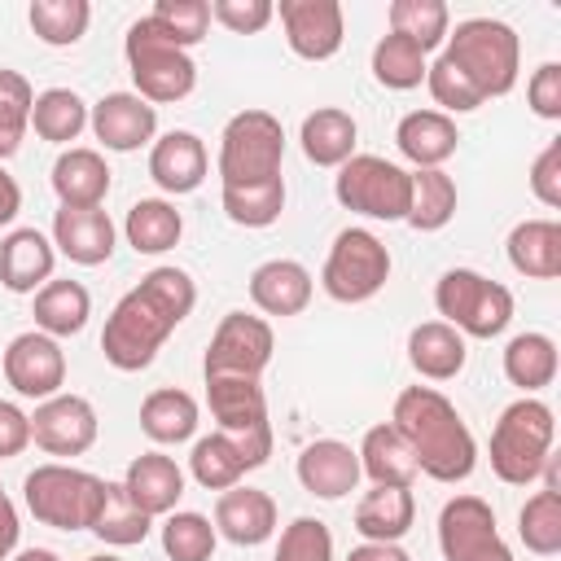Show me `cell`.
<instances>
[{
	"instance_id": "cell-45",
	"label": "cell",
	"mask_w": 561,
	"mask_h": 561,
	"mask_svg": "<svg viewBox=\"0 0 561 561\" xmlns=\"http://www.w3.org/2000/svg\"><path fill=\"white\" fill-rule=\"evenodd\" d=\"M31 105H35V92L26 83V75L0 66V158H13L26 127H31Z\"/></svg>"
},
{
	"instance_id": "cell-24",
	"label": "cell",
	"mask_w": 561,
	"mask_h": 561,
	"mask_svg": "<svg viewBox=\"0 0 561 561\" xmlns=\"http://www.w3.org/2000/svg\"><path fill=\"white\" fill-rule=\"evenodd\" d=\"M250 302L263 316H298L311 302V272L298 259H267L250 272Z\"/></svg>"
},
{
	"instance_id": "cell-20",
	"label": "cell",
	"mask_w": 561,
	"mask_h": 561,
	"mask_svg": "<svg viewBox=\"0 0 561 561\" xmlns=\"http://www.w3.org/2000/svg\"><path fill=\"white\" fill-rule=\"evenodd\" d=\"M53 245L70 263L96 267L114 254V224L101 206H61L53 215Z\"/></svg>"
},
{
	"instance_id": "cell-8",
	"label": "cell",
	"mask_w": 561,
	"mask_h": 561,
	"mask_svg": "<svg viewBox=\"0 0 561 561\" xmlns=\"http://www.w3.org/2000/svg\"><path fill=\"white\" fill-rule=\"evenodd\" d=\"M285 127L267 110H241L228 118L219 136V180L224 184H259L280 175Z\"/></svg>"
},
{
	"instance_id": "cell-35",
	"label": "cell",
	"mask_w": 561,
	"mask_h": 561,
	"mask_svg": "<svg viewBox=\"0 0 561 561\" xmlns=\"http://www.w3.org/2000/svg\"><path fill=\"white\" fill-rule=\"evenodd\" d=\"M180 232H184V219H180V210H175L171 202H162V197H140V202H131L127 224H123V237H127V245H131L136 254H167V250L180 241Z\"/></svg>"
},
{
	"instance_id": "cell-40",
	"label": "cell",
	"mask_w": 561,
	"mask_h": 561,
	"mask_svg": "<svg viewBox=\"0 0 561 561\" xmlns=\"http://www.w3.org/2000/svg\"><path fill=\"white\" fill-rule=\"evenodd\" d=\"M149 526H153V517L140 513V508L127 500L123 482H105V500H101V508H96L92 535H96L101 543H110V548H131V543H145Z\"/></svg>"
},
{
	"instance_id": "cell-21",
	"label": "cell",
	"mask_w": 561,
	"mask_h": 561,
	"mask_svg": "<svg viewBox=\"0 0 561 561\" xmlns=\"http://www.w3.org/2000/svg\"><path fill=\"white\" fill-rule=\"evenodd\" d=\"M123 491L140 513L167 517L184 495V469L162 451H140L123 473Z\"/></svg>"
},
{
	"instance_id": "cell-36",
	"label": "cell",
	"mask_w": 561,
	"mask_h": 561,
	"mask_svg": "<svg viewBox=\"0 0 561 561\" xmlns=\"http://www.w3.org/2000/svg\"><path fill=\"white\" fill-rule=\"evenodd\" d=\"M504 377L526 394L552 386V377H557V342L548 333H517L504 346Z\"/></svg>"
},
{
	"instance_id": "cell-14",
	"label": "cell",
	"mask_w": 561,
	"mask_h": 561,
	"mask_svg": "<svg viewBox=\"0 0 561 561\" xmlns=\"http://www.w3.org/2000/svg\"><path fill=\"white\" fill-rule=\"evenodd\" d=\"M4 381L22 394V399H53L61 394L66 386V355H61V342L31 329V333H18L4 351Z\"/></svg>"
},
{
	"instance_id": "cell-12",
	"label": "cell",
	"mask_w": 561,
	"mask_h": 561,
	"mask_svg": "<svg viewBox=\"0 0 561 561\" xmlns=\"http://www.w3.org/2000/svg\"><path fill=\"white\" fill-rule=\"evenodd\" d=\"M272 324L263 316L250 311H228L219 320V329L210 333L202 373L206 377H263V368L272 364Z\"/></svg>"
},
{
	"instance_id": "cell-11",
	"label": "cell",
	"mask_w": 561,
	"mask_h": 561,
	"mask_svg": "<svg viewBox=\"0 0 561 561\" xmlns=\"http://www.w3.org/2000/svg\"><path fill=\"white\" fill-rule=\"evenodd\" d=\"M206 399H210V416L219 421V434L237 438L254 456V465H267L272 421L259 377H206Z\"/></svg>"
},
{
	"instance_id": "cell-18",
	"label": "cell",
	"mask_w": 561,
	"mask_h": 561,
	"mask_svg": "<svg viewBox=\"0 0 561 561\" xmlns=\"http://www.w3.org/2000/svg\"><path fill=\"white\" fill-rule=\"evenodd\" d=\"M359 456L351 443L337 438H316L298 451V482L316 500H342L359 486Z\"/></svg>"
},
{
	"instance_id": "cell-46",
	"label": "cell",
	"mask_w": 561,
	"mask_h": 561,
	"mask_svg": "<svg viewBox=\"0 0 561 561\" xmlns=\"http://www.w3.org/2000/svg\"><path fill=\"white\" fill-rule=\"evenodd\" d=\"M215 526L202 513H167L162 522V552L171 561H210L215 557Z\"/></svg>"
},
{
	"instance_id": "cell-34",
	"label": "cell",
	"mask_w": 561,
	"mask_h": 561,
	"mask_svg": "<svg viewBox=\"0 0 561 561\" xmlns=\"http://www.w3.org/2000/svg\"><path fill=\"white\" fill-rule=\"evenodd\" d=\"M92 316V298L79 280H48L35 289V329L48 337H75Z\"/></svg>"
},
{
	"instance_id": "cell-50",
	"label": "cell",
	"mask_w": 561,
	"mask_h": 561,
	"mask_svg": "<svg viewBox=\"0 0 561 561\" xmlns=\"http://www.w3.org/2000/svg\"><path fill=\"white\" fill-rule=\"evenodd\" d=\"M530 193H535L548 210L561 206V140H548L543 153L530 162Z\"/></svg>"
},
{
	"instance_id": "cell-47",
	"label": "cell",
	"mask_w": 561,
	"mask_h": 561,
	"mask_svg": "<svg viewBox=\"0 0 561 561\" xmlns=\"http://www.w3.org/2000/svg\"><path fill=\"white\" fill-rule=\"evenodd\" d=\"M149 18L188 53L193 44L206 39V26H210V4L206 0H158L149 9Z\"/></svg>"
},
{
	"instance_id": "cell-2",
	"label": "cell",
	"mask_w": 561,
	"mask_h": 561,
	"mask_svg": "<svg viewBox=\"0 0 561 561\" xmlns=\"http://www.w3.org/2000/svg\"><path fill=\"white\" fill-rule=\"evenodd\" d=\"M390 425L403 434V443L416 456V469L434 482H465L478 465V443L465 425V416L456 412V403L447 394H438L434 386H408L394 399Z\"/></svg>"
},
{
	"instance_id": "cell-23",
	"label": "cell",
	"mask_w": 561,
	"mask_h": 561,
	"mask_svg": "<svg viewBox=\"0 0 561 561\" xmlns=\"http://www.w3.org/2000/svg\"><path fill=\"white\" fill-rule=\"evenodd\" d=\"M394 145L416 171H430V167H443L456 153L460 131H456V118H447L443 110H412V114L399 118Z\"/></svg>"
},
{
	"instance_id": "cell-19",
	"label": "cell",
	"mask_w": 561,
	"mask_h": 561,
	"mask_svg": "<svg viewBox=\"0 0 561 561\" xmlns=\"http://www.w3.org/2000/svg\"><path fill=\"white\" fill-rule=\"evenodd\" d=\"M276 530V500L259 486H228L215 500V535L237 548H259Z\"/></svg>"
},
{
	"instance_id": "cell-56",
	"label": "cell",
	"mask_w": 561,
	"mask_h": 561,
	"mask_svg": "<svg viewBox=\"0 0 561 561\" xmlns=\"http://www.w3.org/2000/svg\"><path fill=\"white\" fill-rule=\"evenodd\" d=\"M13 561H61L53 548H26V552H18Z\"/></svg>"
},
{
	"instance_id": "cell-6",
	"label": "cell",
	"mask_w": 561,
	"mask_h": 561,
	"mask_svg": "<svg viewBox=\"0 0 561 561\" xmlns=\"http://www.w3.org/2000/svg\"><path fill=\"white\" fill-rule=\"evenodd\" d=\"M22 500L39 526L53 530H92L105 500V478L75 465H35L22 482Z\"/></svg>"
},
{
	"instance_id": "cell-44",
	"label": "cell",
	"mask_w": 561,
	"mask_h": 561,
	"mask_svg": "<svg viewBox=\"0 0 561 561\" xmlns=\"http://www.w3.org/2000/svg\"><path fill=\"white\" fill-rule=\"evenodd\" d=\"M517 535L522 543L535 552V557H552L561 552V491L557 486H543L535 491L522 513H517Z\"/></svg>"
},
{
	"instance_id": "cell-43",
	"label": "cell",
	"mask_w": 561,
	"mask_h": 561,
	"mask_svg": "<svg viewBox=\"0 0 561 561\" xmlns=\"http://www.w3.org/2000/svg\"><path fill=\"white\" fill-rule=\"evenodd\" d=\"M390 31L412 39L421 53H434L451 31V13L443 0H394L390 4Z\"/></svg>"
},
{
	"instance_id": "cell-9",
	"label": "cell",
	"mask_w": 561,
	"mask_h": 561,
	"mask_svg": "<svg viewBox=\"0 0 561 561\" xmlns=\"http://www.w3.org/2000/svg\"><path fill=\"white\" fill-rule=\"evenodd\" d=\"M333 197L355 210V215H368V219H408V206H412V171H403L399 162L390 158H377V153H355L337 167V180H333Z\"/></svg>"
},
{
	"instance_id": "cell-29",
	"label": "cell",
	"mask_w": 561,
	"mask_h": 561,
	"mask_svg": "<svg viewBox=\"0 0 561 561\" xmlns=\"http://www.w3.org/2000/svg\"><path fill=\"white\" fill-rule=\"evenodd\" d=\"M355 456H359V473H368L373 486H412V478L421 473L412 447L403 443V434L390 421L373 425Z\"/></svg>"
},
{
	"instance_id": "cell-41",
	"label": "cell",
	"mask_w": 561,
	"mask_h": 561,
	"mask_svg": "<svg viewBox=\"0 0 561 561\" xmlns=\"http://www.w3.org/2000/svg\"><path fill=\"white\" fill-rule=\"evenodd\" d=\"M425 70H430V61H425V53L412 39H403L394 31L377 39V48H373V79L381 88H390V92L421 88L425 83Z\"/></svg>"
},
{
	"instance_id": "cell-39",
	"label": "cell",
	"mask_w": 561,
	"mask_h": 561,
	"mask_svg": "<svg viewBox=\"0 0 561 561\" xmlns=\"http://www.w3.org/2000/svg\"><path fill=\"white\" fill-rule=\"evenodd\" d=\"M456 215V180L443 167L412 171V206H408V228L416 232H438Z\"/></svg>"
},
{
	"instance_id": "cell-1",
	"label": "cell",
	"mask_w": 561,
	"mask_h": 561,
	"mask_svg": "<svg viewBox=\"0 0 561 561\" xmlns=\"http://www.w3.org/2000/svg\"><path fill=\"white\" fill-rule=\"evenodd\" d=\"M197 285L184 267H153L140 276L136 289H127L105 329H101V351L118 373H140L153 364L162 342L175 333V324L193 311Z\"/></svg>"
},
{
	"instance_id": "cell-15",
	"label": "cell",
	"mask_w": 561,
	"mask_h": 561,
	"mask_svg": "<svg viewBox=\"0 0 561 561\" xmlns=\"http://www.w3.org/2000/svg\"><path fill=\"white\" fill-rule=\"evenodd\" d=\"M31 443L48 456H83L96 443V408L83 394H53L31 416Z\"/></svg>"
},
{
	"instance_id": "cell-25",
	"label": "cell",
	"mask_w": 561,
	"mask_h": 561,
	"mask_svg": "<svg viewBox=\"0 0 561 561\" xmlns=\"http://www.w3.org/2000/svg\"><path fill=\"white\" fill-rule=\"evenodd\" d=\"M149 175L162 193H193L206 180V145L193 131H167L149 149Z\"/></svg>"
},
{
	"instance_id": "cell-49",
	"label": "cell",
	"mask_w": 561,
	"mask_h": 561,
	"mask_svg": "<svg viewBox=\"0 0 561 561\" xmlns=\"http://www.w3.org/2000/svg\"><path fill=\"white\" fill-rule=\"evenodd\" d=\"M210 18L219 26H228L232 35H259L276 18V4L272 0H215Z\"/></svg>"
},
{
	"instance_id": "cell-42",
	"label": "cell",
	"mask_w": 561,
	"mask_h": 561,
	"mask_svg": "<svg viewBox=\"0 0 561 561\" xmlns=\"http://www.w3.org/2000/svg\"><path fill=\"white\" fill-rule=\"evenodd\" d=\"M26 22L31 31L53 44V48H70L83 39L88 22H92V4L88 0H31L26 9Z\"/></svg>"
},
{
	"instance_id": "cell-22",
	"label": "cell",
	"mask_w": 561,
	"mask_h": 561,
	"mask_svg": "<svg viewBox=\"0 0 561 561\" xmlns=\"http://www.w3.org/2000/svg\"><path fill=\"white\" fill-rule=\"evenodd\" d=\"M57 263V245L39 228H13L0 241V285L13 294H35L48 285Z\"/></svg>"
},
{
	"instance_id": "cell-7",
	"label": "cell",
	"mask_w": 561,
	"mask_h": 561,
	"mask_svg": "<svg viewBox=\"0 0 561 561\" xmlns=\"http://www.w3.org/2000/svg\"><path fill=\"white\" fill-rule=\"evenodd\" d=\"M434 307L460 337H500L513 320V294L473 267H447L434 285Z\"/></svg>"
},
{
	"instance_id": "cell-16",
	"label": "cell",
	"mask_w": 561,
	"mask_h": 561,
	"mask_svg": "<svg viewBox=\"0 0 561 561\" xmlns=\"http://www.w3.org/2000/svg\"><path fill=\"white\" fill-rule=\"evenodd\" d=\"M280 26L302 61H329L342 48L346 22L337 0H280Z\"/></svg>"
},
{
	"instance_id": "cell-4",
	"label": "cell",
	"mask_w": 561,
	"mask_h": 561,
	"mask_svg": "<svg viewBox=\"0 0 561 561\" xmlns=\"http://www.w3.org/2000/svg\"><path fill=\"white\" fill-rule=\"evenodd\" d=\"M552 438H557V421L543 399L522 394L517 403H508L491 430L495 478L508 486H530L543 473V465L552 460Z\"/></svg>"
},
{
	"instance_id": "cell-57",
	"label": "cell",
	"mask_w": 561,
	"mask_h": 561,
	"mask_svg": "<svg viewBox=\"0 0 561 561\" xmlns=\"http://www.w3.org/2000/svg\"><path fill=\"white\" fill-rule=\"evenodd\" d=\"M88 561H118V557H110V552H101V557H88Z\"/></svg>"
},
{
	"instance_id": "cell-10",
	"label": "cell",
	"mask_w": 561,
	"mask_h": 561,
	"mask_svg": "<svg viewBox=\"0 0 561 561\" xmlns=\"http://www.w3.org/2000/svg\"><path fill=\"white\" fill-rule=\"evenodd\" d=\"M390 280V250L368 228H342L329 245L320 285L333 302H368Z\"/></svg>"
},
{
	"instance_id": "cell-31",
	"label": "cell",
	"mask_w": 561,
	"mask_h": 561,
	"mask_svg": "<svg viewBox=\"0 0 561 561\" xmlns=\"http://www.w3.org/2000/svg\"><path fill=\"white\" fill-rule=\"evenodd\" d=\"M408 359L425 381H451L465 368V337L443 320H425L408 333Z\"/></svg>"
},
{
	"instance_id": "cell-37",
	"label": "cell",
	"mask_w": 561,
	"mask_h": 561,
	"mask_svg": "<svg viewBox=\"0 0 561 561\" xmlns=\"http://www.w3.org/2000/svg\"><path fill=\"white\" fill-rule=\"evenodd\" d=\"M31 127L48 145H70L88 127V105H83V96L75 88H48L31 105Z\"/></svg>"
},
{
	"instance_id": "cell-54",
	"label": "cell",
	"mask_w": 561,
	"mask_h": 561,
	"mask_svg": "<svg viewBox=\"0 0 561 561\" xmlns=\"http://www.w3.org/2000/svg\"><path fill=\"white\" fill-rule=\"evenodd\" d=\"M346 561H412V557H408L399 543H368V539H364L359 548L346 552Z\"/></svg>"
},
{
	"instance_id": "cell-38",
	"label": "cell",
	"mask_w": 561,
	"mask_h": 561,
	"mask_svg": "<svg viewBox=\"0 0 561 561\" xmlns=\"http://www.w3.org/2000/svg\"><path fill=\"white\" fill-rule=\"evenodd\" d=\"M219 202H224V215L237 228H272L285 210V180L272 175V180H259V184H224Z\"/></svg>"
},
{
	"instance_id": "cell-30",
	"label": "cell",
	"mask_w": 561,
	"mask_h": 561,
	"mask_svg": "<svg viewBox=\"0 0 561 561\" xmlns=\"http://www.w3.org/2000/svg\"><path fill=\"white\" fill-rule=\"evenodd\" d=\"M355 136H359L355 118H351L346 110H337V105L311 110V114L302 118V131H298L302 153H307V162H316V167H342L346 158H355Z\"/></svg>"
},
{
	"instance_id": "cell-28",
	"label": "cell",
	"mask_w": 561,
	"mask_h": 561,
	"mask_svg": "<svg viewBox=\"0 0 561 561\" xmlns=\"http://www.w3.org/2000/svg\"><path fill=\"white\" fill-rule=\"evenodd\" d=\"M504 245H508L513 272H522L530 280L561 276V224L557 219H522Z\"/></svg>"
},
{
	"instance_id": "cell-3",
	"label": "cell",
	"mask_w": 561,
	"mask_h": 561,
	"mask_svg": "<svg viewBox=\"0 0 561 561\" xmlns=\"http://www.w3.org/2000/svg\"><path fill=\"white\" fill-rule=\"evenodd\" d=\"M443 57L469 79V88L482 101H491V96L513 92L517 66H522V44H517V31L500 18H465V22H456V31H447Z\"/></svg>"
},
{
	"instance_id": "cell-5",
	"label": "cell",
	"mask_w": 561,
	"mask_h": 561,
	"mask_svg": "<svg viewBox=\"0 0 561 561\" xmlns=\"http://www.w3.org/2000/svg\"><path fill=\"white\" fill-rule=\"evenodd\" d=\"M123 53H127V70H131L136 96L149 101L153 110L171 105V101H184L197 88V61L149 13L127 26Z\"/></svg>"
},
{
	"instance_id": "cell-32",
	"label": "cell",
	"mask_w": 561,
	"mask_h": 561,
	"mask_svg": "<svg viewBox=\"0 0 561 561\" xmlns=\"http://www.w3.org/2000/svg\"><path fill=\"white\" fill-rule=\"evenodd\" d=\"M250 469H259L254 456H250L237 438H228V434H219V430L193 443L188 473H193V482L206 486V491H228V486H237Z\"/></svg>"
},
{
	"instance_id": "cell-33",
	"label": "cell",
	"mask_w": 561,
	"mask_h": 561,
	"mask_svg": "<svg viewBox=\"0 0 561 561\" xmlns=\"http://www.w3.org/2000/svg\"><path fill=\"white\" fill-rule=\"evenodd\" d=\"M140 430L158 447L193 438V430H197V399L188 390H175V386L149 390L145 403H140Z\"/></svg>"
},
{
	"instance_id": "cell-55",
	"label": "cell",
	"mask_w": 561,
	"mask_h": 561,
	"mask_svg": "<svg viewBox=\"0 0 561 561\" xmlns=\"http://www.w3.org/2000/svg\"><path fill=\"white\" fill-rule=\"evenodd\" d=\"M18 210H22V188H18V180L0 167V228H4V224H13V219H18Z\"/></svg>"
},
{
	"instance_id": "cell-53",
	"label": "cell",
	"mask_w": 561,
	"mask_h": 561,
	"mask_svg": "<svg viewBox=\"0 0 561 561\" xmlns=\"http://www.w3.org/2000/svg\"><path fill=\"white\" fill-rule=\"evenodd\" d=\"M18 535H22V526H18V508H13V500H9L4 486H0V561H9V552L18 548Z\"/></svg>"
},
{
	"instance_id": "cell-13",
	"label": "cell",
	"mask_w": 561,
	"mask_h": 561,
	"mask_svg": "<svg viewBox=\"0 0 561 561\" xmlns=\"http://www.w3.org/2000/svg\"><path fill=\"white\" fill-rule=\"evenodd\" d=\"M438 548L447 561H513L482 495H451L438 513Z\"/></svg>"
},
{
	"instance_id": "cell-27",
	"label": "cell",
	"mask_w": 561,
	"mask_h": 561,
	"mask_svg": "<svg viewBox=\"0 0 561 561\" xmlns=\"http://www.w3.org/2000/svg\"><path fill=\"white\" fill-rule=\"evenodd\" d=\"M53 193L61 206H101L110 193V167L96 149L70 145L53 162Z\"/></svg>"
},
{
	"instance_id": "cell-52",
	"label": "cell",
	"mask_w": 561,
	"mask_h": 561,
	"mask_svg": "<svg viewBox=\"0 0 561 561\" xmlns=\"http://www.w3.org/2000/svg\"><path fill=\"white\" fill-rule=\"evenodd\" d=\"M26 443H31V416H26L18 403L0 399V460L22 456Z\"/></svg>"
},
{
	"instance_id": "cell-17",
	"label": "cell",
	"mask_w": 561,
	"mask_h": 561,
	"mask_svg": "<svg viewBox=\"0 0 561 561\" xmlns=\"http://www.w3.org/2000/svg\"><path fill=\"white\" fill-rule=\"evenodd\" d=\"M88 123L96 131V140L114 153H131L140 149L145 140H153L158 131V110L149 101H140L136 92H105L92 110H88Z\"/></svg>"
},
{
	"instance_id": "cell-48",
	"label": "cell",
	"mask_w": 561,
	"mask_h": 561,
	"mask_svg": "<svg viewBox=\"0 0 561 561\" xmlns=\"http://www.w3.org/2000/svg\"><path fill=\"white\" fill-rule=\"evenodd\" d=\"M272 561H333V535L320 517H294L280 530Z\"/></svg>"
},
{
	"instance_id": "cell-51",
	"label": "cell",
	"mask_w": 561,
	"mask_h": 561,
	"mask_svg": "<svg viewBox=\"0 0 561 561\" xmlns=\"http://www.w3.org/2000/svg\"><path fill=\"white\" fill-rule=\"evenodd\" d=\"M526 101H530V110L539 114V118H561V66L557 61H543L535 75H530V83H526Z\"/></svg>"
},
{
	"instance_id": "cell-26",
	"label": "cell",
	"mask_w": 561,
	"mask_h": 561,
	"mask_svg": "<svg viewBox=\"0 0 561 561\" xmlns=\"http://www.w3.org/2000/svg\"><path fill=\"white\" fill-rule=\"evenodd\" d=\"M416 522L412 486H373L355 504V530L368 543H399Z\"/></svg>"
}]
</instances>
